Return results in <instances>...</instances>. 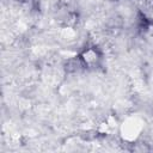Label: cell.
<instances>
[{
  "label": "cell",
  "instance_id": "1",
  "mask_svg": "<svg viewBox=\"0 0 153 153\" xmlns=\"http://www.w3.org/2000/svg\"><path fill=\"white\" fill-rule=\"evenodd\" d=\"M98 60H99V55L97 54L96 49H87L81 55V61L85 63V66H94Z\"/></svg>",
  "mask_w": 153,
  "mask_h": 153
}]
</instances>
